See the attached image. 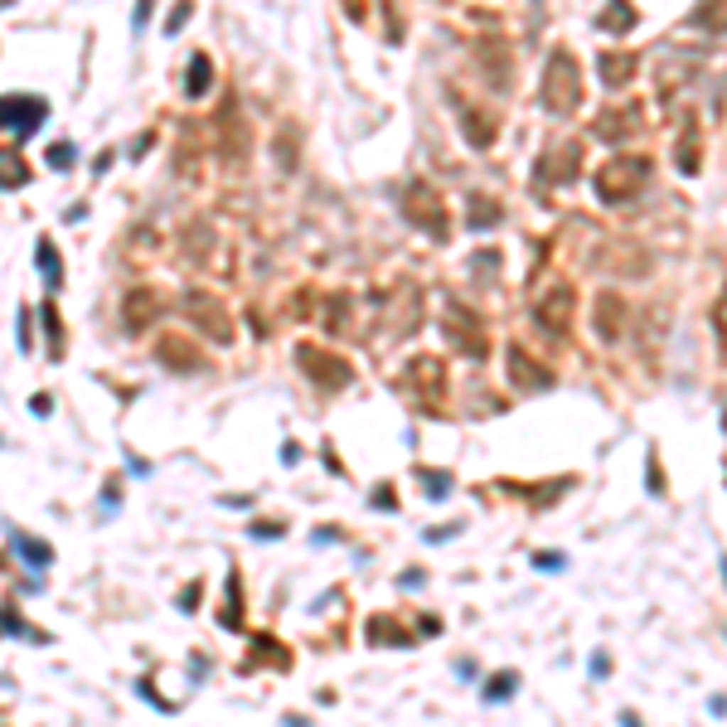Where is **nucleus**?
<instances>
[{
    "mask_svg": "<svg viewBox=\"0 0 727 727\" xmlns=\"http://www.w3.org/2000/svg\"><path fill=\"white\" fill-rule=\"evenodd\" d=\"M39 267H44L49 281H58V262H54V247H49V242H39Z\"/></svg>",
    "mask_w": 727,
    "mask_h": 727,
    "instance_id": "7ed1b4c3",
    "label": "nucleus"
},
{
    "mask_svg": "<svg viewBox=\"0 0 727 727\" xmlns=\"http://www.w3.org/2000/svg\"><path fill=\"white\" fill-rule=\"evenodd\" d=\"M5 122H20V131L29 136L39 122H44V102H39V97H5V102H0V126H5Z\"/></svg>",
    "mask_w": 727,
    "mask_h": 727,
    "instance_id": "f257e3e1",
    "label": "nucleus"
},
{
    "mask_svg": "<svg viewBox=\"0 0 727 727\" xmlns=\"http://www.w3.org/2000/svg\"><path fill=\"white\" fill-rule=\"evenodd\" d=\"M204 82H209V68H204V58H194V78H189V92H204Z\"/></svg>",
    "mask_w": 727,
    "mask_h": 727,
    "instance_id": "20e7f679",
    "label": "nucleus"
},
{
    "mask_svg": "<svg viewBox=\"0 0 727 727\" xmlns=\"http://www.w3.org/2000/svg\"><path fill=\"white\" fill-rule=\"evenodd\" d=\"M15 548H20L25 558H34V563H49V548H44V543H29V539H20V534H15Z\"/></svg>",
    "mask_w": 727,
    "mask_h": 727,
    "instance_id": "f03ea898",
    "label": "nucleus"
}]
</instances>
